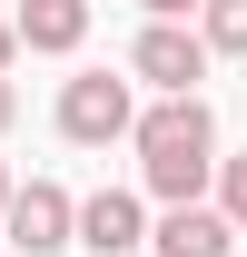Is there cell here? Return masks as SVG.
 <instances>
[{
    "instance_id": "9",
    "label": "cell",
    "mask_w": 247,
    "mask_h": 257,
    "mask_svg": "<svg viewBox=\"0 0 247 257\" xmlns=\"http://www.w3.org/2000/svg\"><path fill=\"white\" fill-rule=\"evenodd\" d=\"M217 208H227L237 237H247V159H217Z\"/></svg>"
},
{
    "instance_id": "3",
    "label": "cell",
    "mask_w": 247,
    "mask_h": 257,
    "mask_svg": "<svg viewBox=\"0 0 247 257\" xmlns=\"http://www.w3.org/2000/svg\"><path fill=\"white\" fill-rule=\"evenodd\" d=\"M208 60H217V50L188 30V20H149V30L129 40V79H139V89H158V99H198Z\"/></svg>"
},
{
    "instance_id": "7",
    "label": "cell",
    "mask_w": 247,
    "mask_h": 257,
    "mask_svg": "<svg viewBox=\"0 0 247 257\" xmlns=\"http://www.w3.org/2000/svg\"><path fill=\"white\" fill-rule=\"evenodd\" d=\"M79 40H89V0H20V50L69 60Z\"/></svg>"
},
{
    "instance_id": "12",
    "label": "cell",
    "mask_w": 247,
    "mask_h": 257,
    "mask_svg": "<svg viewBox=\"0 0 247 257\" xmlns=\"http://www.w3.org/2000/svg\"><path fill=\"white\" fill-rule=\"evenodd\" d=\"M10 119H20V89H10V79H0V139H10Z\"/></svg>"
},
{
    "instance_id": "11",
    "label": "cell",
    "mask_w": 247,
    "mask_h": 257,
    "mask_svg": "<svg viewBox=\"0 0 247 257\" xmlns=\"http://www.w3.org/2000/svg\"><path fill=\"white\" fill-rule=\"evenodd\" d=\"M10 60H20V20H0V79H10Z\"/></svg>"
},
{
    "instance_id": "2",
    "label": "cell",
    "mask_w": 247,
    "mask_h": 257,
    "mask_svg": "<svg viewBox=\"0 0 247 257\" xmlns=\"http://www.w3.org/2000/svg\"><path fill=\"white\" fill-rule=\"evenodd\" d=\"M139 128V79H109V69H79L60 79V139L69 149H109Z\"/></svg>"
},
{
    "instance_id": "1",
    "label": "cell",
    "mask_w": 247,
    "mask_h": 257,
    "mask_svg": "<svg viewBox=\"0 0 247 257\" xmlns=\"http://www.w3.org/2000/svg\"><path fill=\"white\" fill-rule=\"evenodd\" d=\"M129 149H139V178H149L158 208H188L217 178V109L208 99H158V109H139Z\"/></svg>"
},
{
    "instance_id": "6",
    "label": "cell",
    "mask_w": 247,
    "mask_h": 257,
    "mask_svg": "<svg viewBox=\"0 0 247 257\" xmlns=\"http://www.w3.org/2000/svg\"><path fill=\"white\" fill-rule=\"evenodd\" d=\"M149 247H158V257H227V247H237V218L188 198V208H168V218L149 227Z\"/></svg>"
},
{
    "instance_id": "4",
    "label": "cell",
    "mask_w": 247,
    "mask_h": 257,
    "mask_svg": "<svg viewBox=\"0 0 247 257\" xmlns=\"http://www.w3.org/2000/svg\"><path fill=\"white\" fill-rule=\"evenodd\" d=\"M0 247H20V257H60V247H79V198H69L60 178L10 188V208H0Z\"/></svg>"
},
{
    "instance_id": "8",
    "label": "cell",
    "mask_w": 247,
    "mask_h": 257,
    "mask_svg": "<svg viewBox=\"0 0 247 257\" xmlns=\"http://www.w3.org/2000/svg\"><path fill=\"white\" fill-rule=\"evenodd\" d=\"M198 40H208L217 60H247V0H208L198 10Z\"/></svg>"
},
{
    "instance_id": "13",
    "label": "cell",
    "mask_w": 247,
    "mask_h": 257,
    "mask_svg": "<svg viewBox=\"0 0 247 257\" xmlns=\"http://www.w3.org/2000/svg\"><path fill=\"white\" fill-rule=\"evenodd\" d=\"M10 188H20V178H10V159H0V208H10Z\"/></svg>"
},
{
    "instance_id": "10",
    "label": "cell",
    "mask_w": 247,
    "mask_h": 257,
    "mask_svg": "<svg viewBox=\"0 0 247 257\" xmlns=\"http://www.w3.org/2000/svg\"><path fill=\"white\" fill-rule=\"evenodd\" d=\"M139 10H149V20H198L208 0H139Z\"/></svg>"
},
{
    "instance_id": "5",
    "label": "cell",
    "mask_w": 247,
    "mask_h": 257,
    "mask_svg": "<svg viewBox=\"0 0 247 257\" xmlns=\"http://www.w3.org/2000/svg\"><path fill=\"white\" fill-rule=\"evenodd\" d=\"M79 247H89V257H139V247H149V208H139L129 188L79 198Z\"/></svg>"
}]
</instances>
